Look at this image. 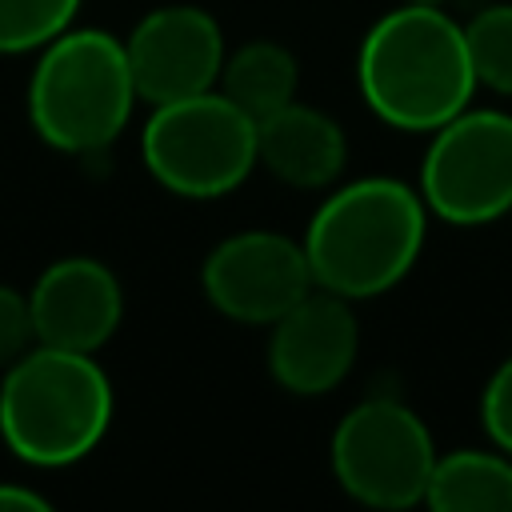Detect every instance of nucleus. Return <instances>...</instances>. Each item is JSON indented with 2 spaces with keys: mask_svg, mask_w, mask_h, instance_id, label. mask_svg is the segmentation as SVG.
Returning <instances> with one entry per match:
<instances>
[{
  "mask_svg": "<svg viewBox=\"0 0 512 512\" xmlns=\"http://www.w3.org/2000/svg\"><path fill=\"white\" fill-rule=\"evenodd\" d=\"M148 176L180 200H220L256 168V120L220 88L152 104L140 132Z\"/></svg>",
  "mask_w": 512,
  "mask_h": 512,
  "instance_id": "nucleus-5",
  "label": "nucleus"
},
{
  "mask_svg": "<svg viewBox=\"0 0 512 512\" xmlns=\"http://www.w3.org/2000/svg\"><path fill=\"white\" fill-rule=\"evenodd\" d=\"M412 4H444V0H412Z\"/></svg>",
  "mask_w": 512,
  "mask_h": 512,
  "instance_id": "nucleus-20",
  "label": "nucleus"
},
{
  "mask_svg": "<svg viewBox=\"0 0 512 512\" xmlns=\"http://www.w3.org/2000/svg\"><path fill=\"white\" fill-rule=\"evenodd\" d=\"M436 456L424 416L396 396H368L352 404L328 440L336 484L356 504L384 512L424 504Z\"/></svg>",
  "mask_w": 512,
  "mask_h": 512,
  "instance_id": "nucleus-6",
  "label": "nucleus"
},
{
  "mask_svg": "<svg viewBox=\"0 0 512 512\" xmlns=\"http://www.w3.org/2000/svg\"><path fill=\"white\" fill-rule=\"evenodd\" d=\"M356 88L368 112L396 132H436L476 96L464 24L444 4L400 0L360 40Z\"/></svg>",
  "mask_w": 512,
  "mask_h": 512,
  "instance_id": "nucleus-1",
  "label": "nucleus"
},
{
  "mask_svg": "<svg viewBox=\"0 0 512 512\" xmlns=\"http://www.w3.org/2000/svg\"><path fill=\"white\" fill-rule=\"evenodd\" d=\"M36 344L96 352L124 320V288L96 256H60L28 288Z\"/></svg>",
  "mask_w": 512,
  "mask_h": 512,
  "instance_id": "nucleus-11",
  "label": "nucleus"
},
{
  "mask_svg": "<svg viewBox=\"0 0 512 512\" xmlns=\"http://www.w3.org/2000/svg\"><path fill=\"white\" fill-rule=\"evenodd\" d=\"M360 356V320L352 300L312 288L280 320L268 324V372L292 396H324L340 388Z\"/></svg>",
  "mask_w": 512,
  "mask_h": 512,
  "instance_id": "nucleus-10",
  "label": "nucleus"
},
{
  "mask_svg": "<svg viewBox=\"0 0 512 512\" xmlns=\"http://www.w3.org/2000/svg\"><path fill=\"white\" fill-rule=\"evenodd\" d=\"M424 504L436 512H512V456L492 444L440 452Z\"/></svg>",
  "mask_w": 512,
  "mask_h": 512,
  "instance_id": "nucleus-13",
  "label": "nucleus"
},
{
  "mask_svg": "<svg viewBox=\"0 0 512 512\" xmlns=\"http://www.w3.org/2000/svg\"><path fill=\"white\" fill-rule=\"evenodd\" d=\"M132 80L144 104H168L220 84L224 32L196 4H164L136 20L124 40Z\"/></svg>",
  "mask_w": 512,
  "mask_h": 512,
  "instance_id": "nucleus-9",
  "label": "nucleus"
},
{
  "mask_svg": "<svg viewBox=\"0 0 512 512\" xmlns=\"http://www.w3.org/2000/svg\"><path fill=\"white\" fill-rule=\"evenodd\" d=\"M136 100L128 48L108 28H64L40 48L28 76L32 132L72 156L104 152L128 128Z\"/></svg>",
  "mask_w": 512,
  "mask_h": 512,
  "instance_id": "nucleus-4",
  "label": "nucleus"
},
{
  "mask_svg": "<svg viewBox=\"0 0 512 512\" xmlns=\"http://www.w3.org/2000/svg\"><path fill=\"white\" fill-rule=\"evenodd\" d=\"M80 0H0V56L40 52L52 36L72 28Z\"/></svg>",
  "mask_w": 512,
  "mask_h": 512,
  "instance_id": "nucleus-16",
  "label": "nucleus"
},
{
  "mask_svg": "<svg viewBox=\"0 0 512 512\" xmlns=\"http://www.w3.org/2000/svg\"><path fill=\"white\" fill-rule=\"evenodd\" d=\"M480 428L492 448L512 456V352L492 368L480 388Z\"/></svg>",
  "mask_w": 512,
  "mask_h": 512,
  "instance_id": "nucleus-17",
  "label": "nucleus"
},
{
  "mask_svg": "<svg viewBox=\"0 0 512 512\" xmlns=\"http://www.w3.org/2000/svg\"><path fill=\"white\" fill-rule=\"evenodd\" d=\"M476 84L512 100V0L484 4L464 24Z\"/></svg>",
  "mask_w": 512,
  "mask_h": 512,
  "instance_id": "nucleus-15",
  "label": "nucleus"
},
{
  "mask_svg": "<svg viewBox=\"0 0 512 512\" xmlns=\"http://www.w3.org/2000/svg\"><path fill=\"white\" fill-rule=\"evenodd\" d=\"M416 192L428 216L484 228L512 212V112L464 108L436 132L420 160Z\"/></svg>",
  "mask_w": 512,
  "mask_h": 512,
  "instance_id": "nucleus-7",
  "label": "nucleus"
},
{
  "mask_svg": "<svg viewBox=\"0 0 512 512\" xmlns=\"http://www.w3.org/2000/svg\"><path fill=\"white\" fill-rule=\"evenodd\" d=\"M112 384L92 352L32 344L0 380V440L32 468L92 456L112 424Z\"/></svg>",
  "mask_w": 512,
  "mask_h": 512,
  "instance_id": "nucleus-3",
  "label": "nucleus"
},
{
  "mask_svg": "<svg viewBox=\"0 0 512 512\" xmlns=\"http://www.w3.org/2000/svg\"><path fill=\"white\" fill-rule=\"evenodd\" d=\"M424 240L428 208L420 192L396 176L336 184L300 236L316 288L352 304L392 292L416 268Z\"/></svg>",
  "mask_w": 512,
  "mask_h": 512,
  "instance_id": "nucleus-2",
  "label": "nucleus"
},
{
  "mask_svg": "<svg viewBox=\"0 0 512 512\" xmlns=\"http://www.w3.org/2000/svg\"><path fill=\"white\" fill-rule=\"evenodd\" d=\"M508 220H512V212H508Z\"/></svg>",
  "mask_w": 512,
  "mask_h": 512,
  "instance_id": "nucleus-21",
  "label": "nucleus"
},
{
  "mask_svg": "<svg viewBox=\"0 0 512 512\" xmlns=\"http://www.w3.org/2000/svg\"><path fill=\"white\" fill-rule=\"evenodd\" d=\"M52 500L28 484L16 480H0V512H48Z\"/></svg>",
  "mask_w": 512,
  "mask_h": 512,
  "instance_id": "nucleus-19",
  "label": "nucleus"
},
{
  "mask_svg": "<svg viewBox=\"0 0 512 512\" xmlns=\"http://www.w3.org/2000/svg\"><path fill=\"white\" fill-rule=\"evenodd\" d=\"M36 344V328H32V304L28 292L0 284V372L20 360L28 348Z\"/></svg>",
  "mask_w": 512,
  "mask_h": 512,
  "instance_id": "nucleus-18",
  "label": "nucleus"
},
{
  "mask_svg": "<svg viewBox=\"0 0 512 512\" xmlns=\"http://www.w3.org/2000/svg\"><path fill=\"white\" fill-rule=\"evenodd\" d=\"M236 108H244L252 120H264L268 112L296 100L300 88V64L296 56L276 40H248L236 52L224 56L220 84H216Z\"/></svg>",
  "mask_w": 512,
  "mask_h": 512,
  "instance_id": "nucleus-14",
  "label": "nucleus"
},
{
  "mask_svg": "<svg viewBox=\"0 0 512 512\" xmlns=\"http://www.w3.org/2000/svg\"><path fill=\"white\" fill-rule=\"evenodd\" d=\"M200 288L224 320L268 328L296 300H304L316 280L300 240L272 228H248L224 236L204 256Z\"/></svg>",
  "mask_w": 512,
  "mask_h": 512,
  "instance_id": "nucleus-8",
  "label": "nucleus"
},
{
  "mask_svg": "<svg viewBox=\"0 0 512 512\" xmlns=\"http://www.w3.org/2000/svg\"><path fill=\"white\" fill-rule=\"evenodd\" d=\"M256 164L288 188L320 192L344 176L348 136L324 108L288 100L284 108L256 120Z\"/></svg>",
  "mask_w": 512,
  "mask_h": 512,
  "instance_id": "nucleus-12",
  "label": "nucleus"
}]
</instances>
